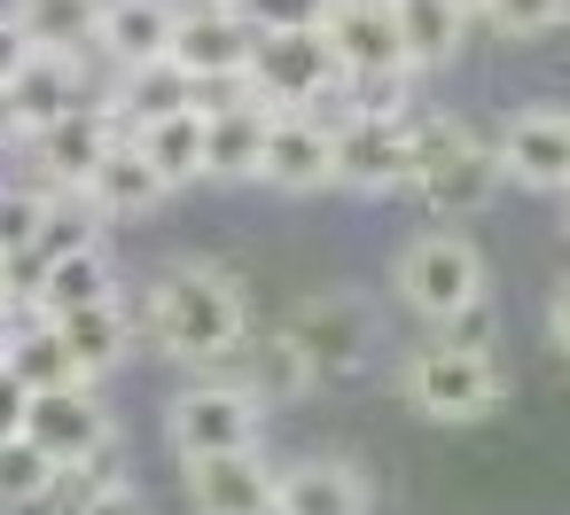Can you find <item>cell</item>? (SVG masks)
<instances>
[{
  "mask_svg": "<svg viewBox=\"0 0 570 515\" xmlns=\"http://www.w3.org/2000/svg\"><path fill=\"white\" fill-rule=\"evenodd\" d=\"M110 110H118V126L134 133V126H149V118H173V110H196V79L173 63V56H157V63H134V71H118L110 87Z\"/></svg>",
  "mask_w": 570,
  "mask_h": 515,
  "instance_id": "cb8c5ba5",
  "label": "cell"
},
{
  "mask_svg": "<svg viewBox=\"0 0 570 515\" xmlns=\"http://www.w3.org/2000/svg\"><path fill=\"white\" fill-rule=\"evenodd\" d=\"M258 188H274V196H328V188H336L328 126L305 118V110H274V126H266V157H258Z\"/></svg>",
  "mask_w": 570,
  "mask_h": 515,
  "instance_id": "4fadbf2b",
  "label": "cell"
},
{
  "mask_svg": "<svg viewBox=\"0 0 570 515\" xmlns=\"http://www.w3.org/2000/svg\"><path fill=\"white\" fill-rule=\"evenodd\" d=\"M321 40L336 56L344 79H383V71H406V48H399V24H391V0H336L321 17Z\"/></svg>",
  "mask_w": 570,
  "mask_h": 515,
  "instance_id": "9a60e30c",
  "label": "cell"
},
{
  "mask_svg": "<svg viewBox=\"0 0 570 515\" xmlns=\"http://www.w3.org/2000/svg\"><path fill=\"white\" fill-rule=\"evenodd\" d=\"M484 24L500 40H547L554 24H570V0H484Z\"/></svg>",
  "mask_w": 570,
  "mask_h": 515,
  "instance_id": "f546056e",
  "label": "cell"
},
{
  "mask_svg": "<svg viewBox=\"0 0 570 515\" xmlns=\"http://www.w3.org/2000/svg\"><path fill=\"white\" fill-rule=\"evenodd\" d=\"M126 141L149 157V172H157L165 188H204V110L149 118V126H134Z\"/></svg>",
  "mask_w": 570,
  "mask_h": 515,
  "instance_id": "d4e9b609",
  "label": "cell"
},
{
  "mask_svg": "<svg viewBox=\"0 0 570 515\" xmlns=\"http://www.w3.org/2000/svg\"><path fill=\"white\" fill-rule=\"evenodd\" d=\"M9 149H24V126H17V102H9V87H0V157Z\"/></svg>",
  "mask_w": 570,
  "mask_h": 515,
  "instance_id": "e575fe53",
  "label": "cell"
},
{
  "mask_svg": "<svg viewBox=\"0 0 570 515\" xmlns=\"http://www.w3.org/2000/svg\"><path fill=\"white\" fill-rule=\"evenodd\" d=\"M56 328H63V351H71V367L87 375V383H102V375H118L126 359H134V313H126V297H102V305H79V313H56Z\"/></svg>",
  "mask_w": 570,
  "mask_h": 515,
  "instance_id": "603a6c76",
  "label": "cell"
},
{
  "mask_svg": "<svg viewBox=\"0 0 570 515\" xmlns=\"http://www.w3.org/2000/svg\"><path fill=\"white\" fill-rule=\"evenodd\" d=\"M71 196H79V204H87L102 227H126V219H149V211H157L173 188L149 172V157H141L134 141H118V149H110V157H102V165H95V172L71 188Z\"/></svg>",
  "mask_w": 570,
  "mask_h": 515,
  "instance_id": "d6986e66",
  "label": "cell"
},
{
  "mask_svg": "<svg viewBox=\"0 0 570 515\" xmlns=\"http://www.w3.org/2000/svg\"><path fill=\"white\" fill-rule=\"evenodd\" d=\"M24 63H32V40H24V24H17L9 9H0V87H9Z\"/></svg>",
  "mask_w": 570,
  "mask_h": 515,
  "instance_id": "1f68e13d",
  "label": "cell"
},
{
  "mask_svg": "<svg viewBox=\"0 0 570 515\" xmlns=\"http://www.w3.org/2000/svg\"><path fill=\"white\" fill-rule=\"evenodd\" d=\"M126 141V126H118V110H110V95H87L79 110H63L56 126H40V133H24V157H32V180L40 188H56V196H71L110 149Z\"/></svg>",
  "mask_w": 570,
  "mask_h": 515,
  "instance_id": "9c48e42d",
  "label": "cell"
},
{
  "mask_svg": "<svg viewBox=\"0 0 570 515\" xmlns=\"http://www.w3.org/2000/svg\"><path fill=\"white\" fill-rule=\"evenodd\" d=\"M87 95H95L87 56H48V48H32V63L9 79V102H17V126H24V133L56 126V118H63V110H79Z\"/></svg>",
  "mask_w": 570,
  "mask_h": 515,
  "instance_id": "44dd1931",
  "label": "cell"
},
{
  "mask_svg": "<svg viewBox=\"0 0 570 515\" xmlns=\"http://www.w3.org/2000/svg\"><path fill=\"white\" fill-rule=\"evenodd\" d=\"M453 17H469V24H484V0H453Z\"/></svg>",
  "mask_w": 570,
  "mask_h": 515,
  "instance_id": "d590c367",
  "label": "cell"
},
{
  "mask_svg": "<svg viewBox=\"0 0 570 515\" xmlns=\"http://www.w3.org/2000/svg\"><path fill=\"white\" fill-rule=\"evenodd\" d=\"M219 367H227V375H235V383H243V390H250L258 406H297V398H305V390L321 383V375H313V359L297 351V336H289V328L243 336V344H235V351H227Z\"/></svg>",
  "mask_w": 570,
  "mask_h": 515,
  "instance_id": "ac0fdd59",
  "label": "cell"
},
{
  "mask_svg": "<svg viewBox=\"0 0 570 515\" xmlns=\"http://www.w3.org/2000/svg\"><path fill=\"white\" fill-rule=\"evenodd\" d=\"M266 126H274V110H266V102H227V110H204V180H219V188L258 180Z\"/></svg>",
  "mask_w": 570,
  "mask_h": 515,
  "instance_id": "7402d4cb",
  "label": "cell"
},
{
  "mask_svg": "<svg viewBox=\"0 0 570 515\" xmlns=\"http://www.w3.org/2000/svg\"><path fill=\"white\" fill-rule=\"evenodd\" d=\"M17 429H24V383L0 367V437H17Z\"/></svg>",
  "mask_w": 570,
  "mask_h": 515,
  "instance_id": "836d02e7",
  "label": "cell"
},
{
  "mask_svg": "<svg viewBox=\"0 0 570 515\" xmlns=\"http://www.w3.org/2000/svg\"><path fill=\"white\" fill-rule=\"evenodd\" d=\"M243 79L258 87V102H266V110H313L321 95H336V87H344V71H336V56H328L321 24L258 32V48H250Z\"/></svg>",
  "mask_w": 570,
  "mask_h": 515,
  "instance_id": "52a82bcc",
  "label": "cell"
},
{
  "mask_svg": "<svg viewBox=\"0 0 570 515\" xmlns=\"http://www.w3.org/2000/svg\"><path fill=\"white\" fill-rule=\"evenodd\" d=\"M250 48H258V32H250V17L235 9V0H180L165 56L204 87V79H235L250 63Z\"/></svg>",
  "mask_w": 570,
  "mask_h": 515,
  "instance_id": "8fae6325",
  "label": "cell"
},
{
  "mask_svg": "<svg viewBox=\"0 0 570 515\" xmlns=\"http://www.w3.org/2000/svg\"><path fill=\"white\" fill-rule=\"evenodd\" d=\"M266 437V406L227 375V367H196L173 398H165V445L180 460H204V453H243Z\"/></svg>",
  "mask_w": 570,
  "mask_h": 515,
  "instance_id": "5b68a950",
  "label": "cell"
},
{
  "mask_svg": "<svg viewBox=\"0 0 570 515\" xmlns=\"http://www.w3.org/2000/svg\"><path fill=\"white\" fill-rule=\"evenodd\" d=\"M399 398L422 414V422H484L508 406V367L492 344H461V336H438V344H414L399 359Z\"/></svg>",
  "mask_w": 570,
  "mask_h": 515,
  "instance_id": "3957f363",
  "label": "cell"
},
{
  "mask_svg": "<svg viewBox=\"0 0 570 515\" xmlns=\"http://www.w3.org/2000/svg\"><path fill=\"white\" fill-rule=\"evenodd\" d=\"M9 17L24 24V40H32V48H48V56H87L95 0H17Z\"/></svg>",
  "mask_w": 570,
  "mask_h": 515,
  "instance_id": "83f0119b",
  "label": "cell"
},
{
  "mask_svg": "<svg viewBox=\"0 0 570 515\" xmlns=\"http://www.w3.org/2000/svg\"><path fill=\"white\" fill-rule=\"evenodd\" d=\"M102 297H126L118 289V258L102 250V242H79V250H63V258H48L40 274H32V289H24V305L32 313H79V305H102Z\"/></svg>",
  "mask_w": 570,
  "mask_h": 515,
  "instance_id": "ffe728a7",
  "label": "cell"
},
{
  "mask_svg": "<svg viewBox=\"0 0 570 515\" xmlns=\"http://www.w3.org/2000/svg\"><path fill=\"white\" fill-rule=\"evenodd\" d=\"M336 149V188L344 196H406V157H414V133L406 118H344L328 133Z\"/></svg>",
  "mask_w": 570,
  "mask_h": 515,
  "instance_id": "30bf717a",
  "label": "cell"
},
{
  "mask_svg": "<svg viewBox=\"0 0 570 515\" xmlns=\"http://www.w3.org/2000/svg\"><path fill=\"white\" fill-rule=\"evenodd\" d=\"M0 336H9V313H0Z\"/></svg>",
  "mask_w": 570,
  "mask_h": 515,
  "instance_id": "74e56055",
  "label": "cell"
},
{
  "mask_svg": "<svg viewBox=\"0 0 570 515\" xmlns=\"http://www.w3.org/2000/svg\"><path fill=\"white\" fill-rule=\"evenodd\" d=\"M149 351H165L173 367H219L243 336H250V297L219 258H173L141 281V320Z\"/></svg>",
  "mask_w": 570,
  "mask_h": 515,
  "instance_id": "6da1fadb",
  "label": "cell"
},
{
  "mask_svg": "<svg viewBox=\"0 0 570 515\" xmlns=\"http://www.w3.org/2000/svg\"><path fill=\"white\" fill-rule=\"evenodd\" d=\"M391 297H399L422 328H453L461 313H476V305L492 297V266H484V250H476L469 235H453V219H445V227L414 235V242L391 258Z\"/></svg>",
  "mask_w": 570,
  "mask_h": 515,
  "instance_id": "277c9868",
  "label": "cell"
},
{
  "mask_svg": "<svg viewBox=\"0 0 570 515\" xmlns=\"http://www.w3.org/2000/svg\"><path fill=\"white\" fill-rule=\"evenodd\" d=\"M274 515H375V484L344 453H305L274 468Z\"/></svg>",
  "mask_w": 570,
  "mask_h": 515,
  "instance_id": "5bb4252c",
  "label": "cell"
},
{
  "mask_svg": "<svg viewBox=\"0 0 570 515\" xmlns=\"http://www.w3.org/2000/svg\"><path fill=\"white\" fill-rule=\"evenodd\" d=\"M391 24H399L406 71H445L469 40V17H453V0H391Z\"/></svg>",
  "mask_w": 570,
  "mask_h": 515,
  "instance_id": "484cf974",
  "label": "cell"
},
{
  "mask_svg": "<svg viewBox=\"0 0 570 515\" xmlns=\"http://www.w3.org/2000/svg\"><path fill=\"white\" fill-rule=\"evenodd\" d=\"M500 180L531 188V196H562L570 188V110L562 102H531L500 126Z\"/></svg>",
  "mask_w": 570,
  "mask_h": 515,
  "instance_id": "7c38bea8",
  "label": "cell"
},
{
  "mask_svg": "<svg viewBox=\"0 0 570 515\" xmlns=\"http://www.w3.org/2000/svg\"><path fill=\"white\" fill-rule=\"evenodd\" d=\"M48 196L56 188H40V180H0V258L17 266V289H24V250L48 219Z\"/></svg>",
  "mask_w": 570,
  "mask_h": 515,
  "instance_id": "f1b7e54d",
  "label": "cell"
},
{
  "mask_svg": "<svg viewBox=\"0 0 570 515\" xmlns=\"http://www.w3.org/2000/svg\"><path fill=\"white\" fill-rule=\"evenodd\" d=\"M24 437L71 476L118 445V422H110L95 383H56V390H24Z\"/></svg>",
  "mask_w": 570,
  "mask_h": 515,
  "instance_id": "ba28073f",
  "label": "cell"
},
{
  "mask_svg": "<svg viewBox=\"0 0 570 515\" xmlns=\"http://www.w3.org/2000/svg\"><path fill=\"white\" fill-rule=\"evenodd\" d=\"M547 344L570 359V274L554 281V297H547Z\"/></svg>",
  "mask_w": 570,
  "mask_h": 515,
  "instance_id": "d6a6232c",
  "label": "cell"
},
{
  "mask_svg": "<svg viewBox=\"0 0 570 515\" xmlns=\"http://www.w3.org/2000/svg\"><path fill=\"white\" fill-rule=\"evenodd\" d=\"M173 17H180V0H95V32H87V48L110 56V71L157 63V56L173 48Z\"/></svg>",
  "mask_w": 570,
  "mask_h": 515,
  "instance_id": "e0dca14e",
  "label": "cell"
},
{
  "mask_svg": "<svg viewBox=\"0 0 570 515\" xmlns=\"http://www.w3.org/2000/svg\"><path fill=\"white\" fill-rule=\"evenodd\" d=\"M188 468V507L196 515H274V460L258 445L243 453H204Z\"/></svg>",
  "mask_w": 570,
  "mask_h": 515,
  "instance_id": "2e32d148",
  "label": "cell"
},
{
  "mask_svg": "<svg viewBox=\"0 0 570 515\" xmlns=\"http://www.w3.org/2000/svg\"><path fill=\"white\" fill-rule=\"evenodd\" d=\"M282 328L297 336V351L313 359L321 383H352L383 359V305L367 289H313Z\"/></svg>",
  "mask_w": 570,
  "mask_h": 515,
  "instance_id": "8992f818",
  "label": "cell"
},
{
  "mask_svg": "<svg viewBox=\"0 0 570 515\" xmlns=\"http://www.w3.org/2000/svg\"><path fill=\"white\" fill-rule=\"evenodd\" d=\"M414 133V157H406V196H422L438 219H469L484 211L508 180H500V149L469 126V118H445V110H414L406 118Z\"/></svg>",
  "mask_w": 570,
  "mask_h": 515,
  "instance_id": "7a4b0ae2",
  "label": "cell"
},
{
  "mask_svg": "<svg viewBox=\"0 0 570 515\" xmlns=\"http://www.w3.org/2000/svg\"><path fill=\"white\" fill-rule=\"evenodd\" d=\"M235 9L250 17V32H289V24H321L336 0H235Z\"/></svg>",
  "mask_w": 570,
  "mask_h": 515,
  "instance_id": "4dcf8cb0",
  "label": "cell"
},
{
  "mask_svg": "<svg viewBox=\"0 0 570 515\" xmlns=\"http://www.w3.org/2000/svg\"><path fill=\"white\" fill-rule=\"evenodd\" d=\"M56 484L63 468L17 429V437H0V515H32V507H56Z\"/></svg>",
  "mask_w": 570,
  "mask_h": 515,
  "instance_id": "4316f807",
  "label": "cell"
},
{
  "mask_svg": "<svg viewBox=\"0 0 570 515\" xmlns=\"http://www.w3.org/2000/svg\"><path fill=\"white\" fill-rule=\"evenodd\" d=\"M554 204H562V235H570V188H562V196H554Z\"/></svg>",
  "mask_w": 570,
  "mask_h": 515,
  "instance_id": "8d00e7d4",
  "label": "cell"
}]
</instances>
